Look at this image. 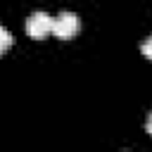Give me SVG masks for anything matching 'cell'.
<instances>
[{
	"label": "cell",
	"mask_w": 152,
	"mask_h": 152,
	"mask_svg": "<svg viewBox=\"0 0 152 152\" xmlns=\"http://www.w3.org/2000/svg\"><path fill=\"white\" fill-rule=\"evenodd\" d=\"M147 133L152 135V112H150V116H147Z\"/></svg>",
	"instance_id": "5"
},
{
	"label": "cell",
	"mask_w": 152,
	"mask_h": 152,
	"mask_svg": "<svg viewBox=\"0 0 152 152\" xmlns=\"http://www.w3.org/2000/svg\"><path fill=\"white\" fill-rule=\"evenodd\" d=\"M81 31V19L74 14V12H62L57 14V19H52V33L57 38H74L76 33Z\"/></svg>",
	"instance_id": "1"
},
{
	"label": "cell",
	"mask_w": 152,
	"mask_h": 152,
	"mask_svg": "<svg viewBox=\"0 0 152 152\" xmlns=\"http://www.w3.org/2000/svg\"><path fill=\"white\" fill-rule=\"evenodd\" d=\"M12 43H14L12 33H10L5 26H0V55H2V52H7V50L12 48Z\"/></svg>",
	"instance_id": "3"
},
{
	"label": "cell",
	"mask_w": 152,
	"mask_h": 152,
	"mask_svg": "<svg viewBox=\"0 0 152 152\" xmlns=\"http://www.w3.org/2000/svg\"><path fill=\"white\" fill-rule=\"evenodd\" d=\"M140 50H142V55H145L147 59H152V36H150V38L140 45Z\"/></svg>",
	"instance_id": "4"
},
{
	"label": "cell",
	"mask_w": 152,
	"mask_h": 152,
	"mask_svg": "<svg viewBox=\"0 0 152 152\" xmlns=\"http://www.w3.org/2000/svg\"><path fill=\"white\" fill-rule=\"evenodd\" d=\"M26 33L31 38H45L48 33H52V17L48 12H33L26 19Z\"/></svg>",
	"instance_id": "2"
}]
</instances>
